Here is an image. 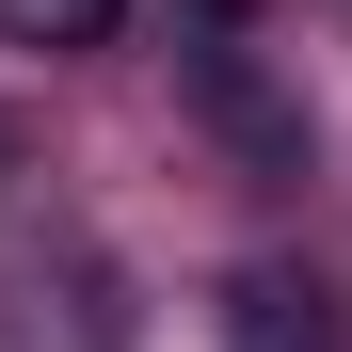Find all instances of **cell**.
Instances as JSON below:
<instances>
[{"instance_id":"cell-1","label":"cell","mask_w":352,"mask_h":352,"mask_svg":"<svg viewBox=\"0 0 352 352\" xmlns=\"http://www.w3.org/2000/svg\"><path fill=\"white\" fill-rule=\"evenodd\" d=\"M224 352H352V305L320 272L256 256V272H224Z\"/></svg>"},{"instance_id":"cell-2","label":"cell","mask_w":352,"mask_h":352,"mask_svg":"<svg viewBox=\"0 0 352 352\" xmlns=\"http://www.w3.org/2000/svg\"><path fill=\"white\" fill-rule=\"evenodd\" d=\"M112 16L129 0H0V48H48L65 65V48H112Z\"/></svg>"},{"instance_id":"cell-3","label":"cell","mask_w":352,"mask_h":352,"mask_svg":"<svg viewBox=\"0 0 352 352\" xmlns=\"http://www.w3.org/2000/svg\"><path fill=\"white\" fill-rule=\"evenodd\" d=\"M0 176H16V129H0Z\"/></svg>"}]
</instances>
